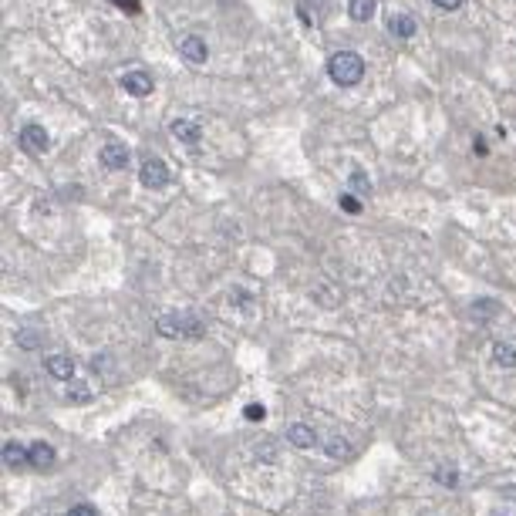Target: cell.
I'll use <instances>...</instances> for the list:
<instances>
[{
    "mask_svg": "<svg viewBox=\"0 0 516 516\" xmlns=\"http://www.w3.org/2000/svg\"><path fill=\"white\" fill-rule=\"evenodd\" d=\"M68 516H98V510L95 506H88V503H81V506H75Z\"/></svg>",
    "mask_w": 516,
    "mask_h": 516,
    "instance_id": "obj_25",
    "label": "cell"
},
{
    "mask_svg": "<svg viewBox=\"0 0 516 516\" xmlns=\"http://www.w3.org/2000/svg\"><path fill=\"white\" fill-rule=\"evenodd\" d=\"M499 310H503V307H499L496 301H476V304H473V317H476V321H489Z\"/></svg>",
    "mask_w": 516,
    "mask_h": 516,
    "instance_id": "obj_17",
    "label": "cell"
},
{
    "mask_svg": "<svg viewBox=\"0 0 516 516\" xmlns=\"http://www.w3.org/2000/svg\"><path fill=\"white\" fill-rule=\"evenodd\" d=\"M3 462H7V469H24L31 462V449H24L17 442H7L3 445Z\"/></svg>",
    "mask_w": 516,
    "mask_h": 516,
    "instance_id": "obj_9",
    "label": "cell"
},
{
    "mask_svg": "<svg viewBox=\"0 0 516 516\" xmlns=\"http://www.w3.org/2000/svg\"><path fill=\"white\" fill-rule=\"evenodd\" d=\"M388 31H392L395 38H412V34H415V20L405 17V14H395V17L388 20Z\"/></svg>",
    "mask_w": 516,
    "mask_h": 516,
    "instance_id": "obj_13",
    "label": "cell"
},
{
    "mask_svg": "<svg viewBox=\"0 0 516 516\" xmlns=\"http://www.w3.org/2000/svg\"><path fill=\"white\" fill-rule=\"evenodd\" d=\"M476 155H489V152H486V142H482V138H476Z\"/></svg>",
    "mask_w": 516,
    "mask_h": 516,
    "instance_id": "obj_29",
    "label": "cell"
},
{
    "mask_svg": "<svg viewBox=\"0 0 516 516\" xmlns=\"http://www.w3.org/2000/svg\"><path fill=\"white\" fill-rule=\"evenodd\" d=\"M257 449H260V452H257V459H273V442H260Z\"/></svg>",
    "mask_w": 516,
    "mask_h": 516,
    "instance_id": "obj_26",
    "label": "cell"
},
{
    "mask_svg": "<svg viewBox=\"0 0 516 516\" xmlns=\"http://www.w3.org/2000/svg\"><path fill=\"white\" fill-rule=\"evenodd\" d=\"M68 401H78V405H85V401H92V388L85 382H75L68 388Z\"/></svg>",
    "mask_w": 516,
    "mask_h": 516,
    "instance_id": "obj_18",
    "label": "cell"
},
{
    "mask_svg": "<svg viewBox=\"0 0 516 516\" xmlns=\"http://www.w3.org/2000/svg\"><path fill=\"white\" fill-rule=\"evenodd\" d=\"M155 331L166 334V338H179V334H182V314H162V317L155 321Z\"/></svg>",
    "mask_w": 516,
    "mask_h": 516,
    "instance_id": "obj_11",
    "label": "cell"
},
{
    "mask_svg": "<svg viewBox=\"0 0 516 516\" xmlns=\"http://www.w3.org/2000/svg\"><path fill=\"white\" fill-rule=\"evenodd\" d=\"M493 361H496L499 368H516V347L506 341H499L496 347H493Z\"/></svg>",
    "mask_w": 516,
    "mask_h": 516,
    "instance_id": "obj_14",
    "label": "cell"
},
{
    "mask_svg": "<svg viewBox=\"0 0 516 516\" xmlns=\"http://www.w3.org/2000/svg\"><path fill=\"white\" fill-rule=\"evenodd\" d=\"M31 466H34V469H51V466H55V445L34 442V445H31Z\"/></svg>",
    "mask_w": 516,
    "mask_h": 516,
    "instance_id": "obj_10",
    "label": "cell"
},
{
    "mask_svg": "<svg viewBox=\"0 0 516 516\" xmlns=\"http://www.w3.org/2000/svg\"><path fill=\"white\" fill-rule=\"evenodd\" d=\"M351 189H354V192H361V196H364V192H371V182H368V175H364L361 169H354V172H351Z\"/></svg>",
    "mask_w": 516,
    "mask_h": 516,
    "instance_id": "obj_20",
    "label": "cell"
},
{
    "mask_svg": "<svg viewBox=\"0 0 516 516\" xmlns=\"http://www.w3.org/2000/svg\"><path fill=\"white\" fill-rule=\"evenodd\" d=\"M347 10H351V17L354 20H371L375 17V0H351Z\"/></svg>",
    "mask_w": 516,
    "mask_h": 516,
    "instance_id": "obj_15",
    "label": "cell"
},
{
    "mask_svg": "<svg viewBox=\"0 0 516 516\" xmlns=\"http://www.w3.org/2000/svg\"><path fill=\"white\" fill-rule=\"evenodd\" d=\"M122 88L135 98H145V95H152L155 85H152V78H149V71H129V75H122Z\"/></svg>",
    "mask_w": 516,
    "mask_h": 516,
    "instance_id": "obj_4",
    "label": "cell"
},
{
    "mask_svg": "<svg viewBox=\"0 0 516 516\" xmlns=\"http://www.w3.org/2000/svg\"><path fill=\"white\" fill-rule=\"evenodd\" d=\"M287 439H290V445H294V449H314V445H317V436H314L307 425H301V422L287 429Z\"/></svg>",
    "mask_w": 516,
    "mask_h": 516,
    "instance_id": "obj_8",
    "label": "cell"
},
{
    "mask_svg": "<svg viewBox=\"0 0 516 516\" xmlns=\"http://www.w3.org/2000/svg\"><path fill=\"white\" fill-rule=\"evenodd\" d=\"M138 179H142V186L159 189V186L169 182V169H166L162 159H145V162H142V172H138Z\"/></svg>",
    "mask_w": 516,
    "mask_h": 516,
    "instance_id": "obj_3",
    "label": "cell"
},
{
    "mask_svg": "<svg viewBox=\"0 0 516 516\" xmlns=\"http://www.w3.org/2000/svg\"><path fill=\"white\" fill-rule=\"evenodd\" d=\"M436 482H439V486H452V489H456V486H459V473H456V469H445V466H442V469H436Z\"/></svg>",
    "mask_w": 516,
    "mask_h": 516,
    "instance_id": "obj_19",
    "label": "cell"
},
{
    "mask_svg": "<svg viewBox=\"0 0 516 516\" xmlns=\"http://www.w3.org/2000/svg\"><path fill=\"white\" fill-rule=\"evenodd\" d=\"M179 55L186 57V61H192V64H203L210 51H206V41L192 34V38H182V41H179Z\"/></svg>",
    "mask_w": 516,
    "mask_h": 516,
    "instance_id": "obj_7",
    "label": "cell"
},
{
    "mask_svg": "<svg viewBox=\"0 0 516 516\" xmlns=\"http://www.w3.org/2000/svg\"><path fill=\"white\" fill-rule=\"evenodd\" d=\"M101 166L105 169H125L129 166V149L125 145H118V142H108V145H101Z\"/></svg>",
    "mask_w": 516,
    "mask_h": 516,
    "instance_id": "obj_6",
    "label": "cell"
},
{
    "mask_svg": "<svg viewBox=\"0 0 516 516\" xmlns=\"http://www.w3.org/2000/svg\"><path fill=\"white\" fill-rule=\"evenodd\" d=\"M17 341H20V347H27V351H31V347H38V331H20L17 334Z\"/></svg>",
    "mask_w": 516,
    "mask_h": 516,
    "instance_id": "obj_22",
    "label": "cell"
},
{
    "mask_svg": "<svg viewBox=\"0 0 516 516\" xmlns=\"http://www.w3.org/2000/svg\"><path fill=\"white\" fill-rule=\"evenodd\" d=\"M115 3H118V7H122V10H138V7H142V3H138V0H115Z\"/></svg>",
    "mask_w": 516,
    "mask_h": 516,
    "instance_id": "obj_27",
    "label": "cell"
},
{
    "mask_svg": "<svg viewBox=\"0 0 516 516\" xmlns=\"http://www.w3.org/2000/svg\"><path fill=\"white\" fill-rule=\"evenodd\" d=\"M327 75L334 85H344V88H351V85H358L364 78V61L361 55H354V51H338V55L327 61Z\"/></svg>",
    "mask_w": 516,
    "mask_h": 516,
    "instance_id": "obj_1",
    "label": "cell"
},
{
    "mask_svg": "<svg viewBox=\"0 0 516 516\" xmlns=\"http://www.w3.org/2000/svg\"><path fill=\"white\" fill-rule=\"evenodd\" d=\"M442 10H456V7H462V0H436Z\"/></svg>",
    "mask_w": 516,
    "mask_h": 516,
    "instance_id": "obj_28",
    "label": "cell"
},
{
    "mask_svg": "<svg viewBox=\"0 0 516 516\" xmlns=\"http://www.w3.org/2000/svg\"><path fill=\"white\" fill-rule=\"evenodd\" d=\"M264 415H267V412H264V405H257V401H253V405H247V419L250 422H260Z\"/></svg>",
    "mask_w": 516,
    "mask_h": 516,
    "instance_id": "obj_24",
    "label": "cell"
},
{
    "mask_svg": "<svg viewBox=\"0 0 516 516\" xmlns=\"http://www.w3.org/2000/svg\"><path fill=\"white\" fill-rule=\"evenodd\" d=\"M327 452H331L334 459H344V456H351V445L341 442V439H331V442H327Z\"/></svg>",
    "mask_w": 516,
    "mask_h": 516,
    "instance_id": "obj_21",
    "label": "cell"
},
{
    "mask_svg": "<svg viewBox=\"0 0 516 516\" xmlns=\"http://www.w3.org/2000/svg\"><path fill=\"white\" fill-rule=\"evenodd\" d=\"M172 135H175V138H179V142H199V125H196V122H182V118H179V122H172Z\"/></svg>",
    "mask_w": 516,
    "mask_h": 516,
    "instance_id": "obj_12",
    "label": "cell"
},
{
    "mask_svg": "<svg viewBox=\"0 0 516 516\" xmlns=\"http://www.w3.org/2000/svg\"><path fill=\"white\" fill-rule=\"evenodd\" d=\"M341 210L351 213V216H358V213H361V199H354V196H341Z\"/></svg>",
    "mask_w": 516,
    "mask_h": 516,
    "instance_id": "obj_23",
    "label": "cell"
},
{
    "mask_svg": "<svg viewBox=\"0 0 516 516\" xmlns=\"http://www.w3.org/2000/svg\"><path fill=\"white\" fill-rule=\"evenodd\" d=\"M17 142H20V149L31 152V155L48 152V129H41V125H24L17 135Z\"/></svg>",
    "mask_w": 516,
    "mask_h": 516,
    "instance_id": "obj_2",
    "label": "cell"
},
{
    "mask_svg": "<svg viewBox=\"0 0 516 516\" xmlns=\"http://www.w3.org/2000/svg\"><path fill=\"white\" fill-rule=\"evenodd\" d=\"M203 321L196 317V314H182V334L179 338H203Z\"/></svg>",
    "mask_w": 516,
    "mask_h": 516,
    "instance_id": "obj_16",
    "label": "cell"
},
{
    "mask_svg": "<svg viewBox=\"0 0 516 516\" xmlns=\"http://www.w3.org/2000/svg\"><path fill=\"white\" fill-rule=\"evenodd\" d=\"M44 368H48V375H51V378H57V382H68V378H75V361H71L68 354H48Z\"/></svg>",
    "mask_w": 516,
    "mask_h": 516,
    "instance_id": "obj_5",
    "label": "cell"
}]
</instances>
